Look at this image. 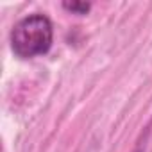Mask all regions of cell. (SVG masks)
I'll return each mask as SVG.
<instances>
[{
    "mask_svg": "<svg viewBox=\"0 0 152 152\" xmlns=\"http://www.w3.org/2000/svg\"><path fill=\"white\" fill-rule=\"evenodd\" d=\"M63 7L73 15H86L91 9L90 2H63Z\"/></svg>",
    "mask_w": 152,
    "mask_h": 152,
    "instance_id": "7a4b0ae2",
    "label": "cell"
},
{
    "mask_svg": "<svg viewBox=\"0 0 152 152\" xmlns=\"http://www.w3.org/2000/svg\"><path fill=\"white\" fill-rule=\"evenodd\" d=\"M52 22L45 15H31L20 20L11 31L13 52L23 59L47 54L52 47Z\"/></svg>",
    "mask_w": 152,
    "mask_h": 152,
    "instance_id": "6da1fadb",
    "label": "cell"
},
{
    "mask_svg": "<svg viewBox=\"0 0 152 152\" xmlns=\"http://www.w3.org/2000/svg\"><path fill=\"white\" fill-rule=\"evenodd\" d=\"M138 152H140V150H138Z\"/></svg>",
    "mask_w": 152,
    "mask_h": 152,
    "instance_id": "3957f363",
    "label": "cell"
}]
</instances>
